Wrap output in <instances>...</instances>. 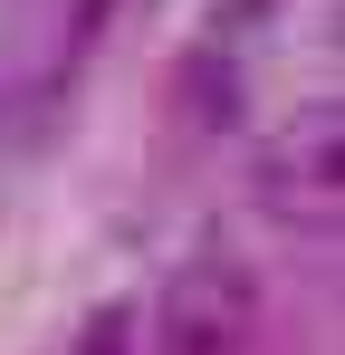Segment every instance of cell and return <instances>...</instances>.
Segmentation results:
<instances>
[{"mask_svg": "<svg viewBox=\"0 0 345 355\" xmlns=\"http://www.w3.org/2000/svg\"><path fill=\"white\" fill-rule=\"evenodd\" d=\"M154 336H163V355H249V336H259V279L230 269V259H192L163 288Z\"/></svg>", "mask_w": 345, "mask_h": 355, "instance_id": "6da1fadb", "label": "cell"}, {"mask_svg": "<svg viewBox=\"0 0 345 355\" xmlns=\"http://www.w3.org/2000/svg\"><path fill=\"white\" fill-rule=\"evenodd\" d=\"M336 106H307V116L278 135V154H269V182L297 192V202H336Z\"/></svg>", "mask_w": 345, "mask_h": 355, "instance_id": "7a4b0ae2", "label": "cell"}, {"mask_svg": "<svg viewBox=\"0 0 345 355\" xmlns=\"http://www.w3.org/2000/svg\"><path fill=\"white\" fill-rule=\"evenodd\" d=\"M182 106L211 125V135H230V125H240V77H230L221 49H192V67H182Z\"/></svg>", "mask_w": 345, "mask_h": 355, "instance_id": "3957f363", "label": "cell"}, {"mask_svg": "<svg viewBox=\"0 0 345 355\" xmlns=\"http://www.w3.org/2000/svg\"><path fill=\"white\" fill-rule=\"evenodd\" d=\"M125 346H134V307H96L77 336V355H125Z\"/></svg>", "mask_w": 345, "mask_h": 355, "instance_id": "277c9868", "label": "cell"}]
</instances>
